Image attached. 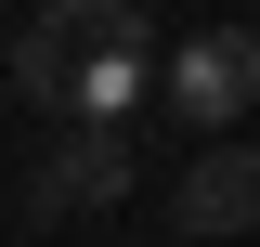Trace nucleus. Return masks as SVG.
<instances>
[{"instance_id": "nucleus-1", "label": "nucleus", "mask_w": 260, "mask_h": 247, "mask_svg": "<svg viewBox=\"0 0 260 247\" xmlns=\"http://www.w3.org/2000/svg\"><path fill=\"white\" fill-rule=\"evenodd\" d=\"M143 39L156 26H143L130 0H39L26 39H13V91H26L39 117H65V130H130V104L156 78Z\"/></svg>"}, {"instance_id": "nucleus-2", "label": "nucleus", "mask_w": 260, "mask_h": 247, "mask_svg": "<svg viewBox=\"0 0 260 247\" xmlns=\"http://www.w3.org/2000/svg\"><path fill=\"white\" fill-rule=\"evenodd\" d=\"M156 91H169V117H182L195 143L247 130V104H260V26H208V39H182Z\"/></svg>"}, {"instance_id": "nucleus-3", "label": "nucleus", "mask_w": 260, "mask_h": 247, "mask_svg": "<svg viewBox=\"0 0 260 247\" xmlns=\"http://www.w3.org/2000/svg\"><path fill=\"white\" fill-rule=\"evenodd\" d=\"M169 221H182L195 247L260 234V143H247V130H221V143H195V156H182V182H169Z\"/></svg>"}, {"instance_id": "nucleus-4", "label": "nucleus", "mask_w": 260, "mask_h": 247, "mask_svg": "<svg viewBox=\"0 0 260 247\" xmlns=\"http://www.w3.org/2000/svg\"><path fill=\"white\" fill-rule=\"evenodd\" d=\"M117 195H130V130H65L26 169V221H78V208H117Z\"/></svg>"}]
</instances>
